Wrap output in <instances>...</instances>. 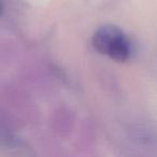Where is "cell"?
Here are the masks:
<instances>
[{
  "label": "cell",
  "instance_id": "6da1fadb",
  "mask_svg": "<svg viewBox=\"0 0 157 157\" xmlns=\"http://www.w3.org/2000/svg\"><path fill=\"white\" fill-rule=\"evenodd\" d=\"M93 45L100 54L118 63H124L132 54V43L128 36L118 27L105 25L93 36Z\"/></svg>",
  "mask_w": 157,
  "mask_h": 157
}]
</instances>
